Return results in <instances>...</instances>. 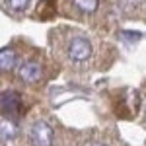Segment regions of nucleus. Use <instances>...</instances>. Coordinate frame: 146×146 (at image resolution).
I'll list each match as a JSON object with an SVG mask.
<instances>
[{
  "label": "nucleus",
  "mask_w": 146,
  "mask_h": 146,
  "mask_svg": "<svg viewBox=\"0 0 146 146\" xmlns=\"http://www.w3.org/2000/svg\"><path fill=\"white\" fill-rule=\"evenodd\" d=\"M53 129L45 123V121H35L31 125V131H29V140L35 146H51L53 144Z\"/></svg>",
  "instance_id": "1"
},
{
  "label": "nucleus",
  "mask_w": 146,
  "mask_h": 146,
  "mask_svg": "<svg viewBox=\"0 0 146 146\" xmlns=\"http://www.w3.org/2000/svg\"><path fill=\"white\" fill-rule=\"evenodd\" d=\"M68 56L76 62H82V60H88L92 56V43L84 37H74L70 43H68L66 49Z\"/></svg>",
  "instance_id": "2"
},
{
  "label": "nucleus",
  "mask_w": 146,
  "mask_h": 146,
  "mask_svg": "<svg viewBox=\"0 0 146 146\" xmlns=\"http://www.w3.org/2000/svg\"><path fill=\"white\" fill-rule=\"evenodd\" d=\"M0 105H2V113L4 115H16V113H20V109H22V96L14 90L2 92Z\"/></svg>",
  "instance_id": "3"
},
{
  "label": "nucleus",
  "mask_w": 146,
  "mask_h": 146,
  "mask_svg": "<svg viewBox=\"0 0 146 146\" xmlns=\"http://www.w3.org/2000/svg\"><path fill=\"white\" fill-rule=\"evenodd\" d=\"M41 76H43V68H41V64L37 60H27V62H23L20 66V78L23 82L33 84V82H39Z\"/></svg>",
  "instance_id": "4"
},
{
  "label": "nucleus",
  "mask_w": 146,
  "mask_h": 146,
  "mask_svg": "<svg viewBox=\"0 0 146 146\" xmlns=\"http://www.w3.org/2000/svg\"><path fill=\"white\" fill-rule=\"evenodd\" d=\"M16 62H18V56L14 53V49H2L0 51V68L2 70H12V68L16 66Z\"/></svg>",
  "instance_id": "5"
},
{
  "label": "nucleus",
  "mask_w": 146,
  "mask_h": 146,
  "mask_svg": "<svg viewBox=\"0 0 146 146\" xmlns=\"http://www.w3.org/2000/svg\"><path fill=\"white\" fill-rule=\"evenodd\" d=\"M16 135H18L16 123L10 121V119H8V121L2 119V123H0V136H2V140H4V142H10V140L16 138Z\"/></svg>",
  "instance_id": "6"
},
{
  "label": "nucleus",
  "mask_w": 146,
  "mask_h": 146,
  "mask_svg": "<svg viewBox=\"0 0 146 146\" xmlns=\"http://www.w3.org/2000/svg\"><path fill=\"white\" fill-rule=\"evenodd\" d=\"M74 6L86 14H92L98 10V0H74Z\"/></svg>",
  "instance_id": "7"
},
{
  "label": "nucleus",
  "mask_w": 146,
  "mask_h": 146,
  "mask_svg": "<svg viewBox=\"0 0 146 146\" xmlns=\"http://www.w3.org/2000/svg\"><path fill=\"white\" fill-rule=\"evenodd\" d=\"M6 4H8V8H12L14 12H23L27 8L29 0H6Z\"/></svg>",
  "instance_id": "8"
},
{
  "label": "nucleus",
  "mask_w": 146,
  "mask_h": 146,
  "mask_svg": "<svg viewBox=\"0 0 146 146\" xmlns=\"http://www.w3.org/2000/svg\"><path fill=\"white\" fill-rule=\"evenodd\" d=\"M121 37L129 39V41H136V39H140V33L138 31H121Z\"/></svg>",
  "instance_id": "9"
},
{
  "label": "nucleus",
  "mask_w": 146,
  "mask_h": 146,
  "mask_svg": "<svg viewBox=\"0 0 146 146\" xmlns=\"http://www.w3.org/2000/svg\"><path fill=\"white\" fill-rule=\"evenodd\" d=\"M90 146H105V144H101V142H92Z\"/></svg>",
  "instance_id": "10"
}]
</instances>
